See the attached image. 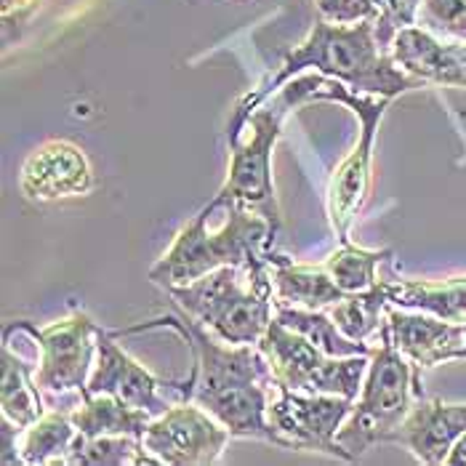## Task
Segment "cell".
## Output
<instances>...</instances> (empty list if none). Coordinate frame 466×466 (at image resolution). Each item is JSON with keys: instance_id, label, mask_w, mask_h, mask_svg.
Masks as SVG:
<instances>
[{"instance_id": "27", "label": "cell", "mask_w": 466, "mask_h": 466, "mask_svg": "<svg viewBox=\"0 0 466 466\" xmlns=\"http://www.w3.org/2000/svg\"><path fill=\"white\" fill-rule=\"evenodd\" d=\"M376 5H379V14L373 19L376 40L384 51H390L397 33L416 25L421 0H376Z\"/></svg>"}, {"instance_id": "13", "label": "cell", "mask_w": 466, "mask_h": 466, "mask_svg": "<svg viewBox=\"0 0 466 466\" xmlns=\"http://www.w3.org/2000/svg\"><path fill=\"white\" fill-rule=\"evenodd\" d=\"M466 434V402H442L437 397H419L392 431L390 442L402 445L421 464H448L453 445Z\"/></svg>"}, {"instance_id": "24", "label": "cell", "mask_w": 466, "mask_h": 466, "mask_svg": "<svg viewBox=\"0 0 466 466\" xmlns=\"http://www.w3.org/2000/svg\"><path fill=\"white\" fill-rule=\"evenodd\" d=\"M65 464H155V459L144 451L142 437L134 434H105V437L77 434Z\"/></svg>"}, {"instance_id": "15", "label": "cell", "mask_w": 466, "mask_h": 466, "mask_svg": "<svg viewBox=\"0 0 466 466\" xmlns=\"http://www.w3.org/2000/svg\"><path fill=\"white\" fill-rule=\"evenodd\" d=\"M387 328L397 352H402L419 370H430L451 360H466V325L395 307L387 309Z\"/></svg>"}, {"instance_id": "17", "label": "cell", "mask_w": 466, "mask_h": 466, "mask_svg": "<svg viewBox=\"0 0 466 466\" xmlns=\"http://www.w3.org/2000/svg\"><path fill=\"white\" fill-rule=\"evenodd\" d=\"M269 272L275 288V307H299V309H330L347 293L323 267L293 264L283 253L269 256Z\"/></svg>"}, {"instance_id": "26", "label": "cell", "mask_w": 466, "mask_h": 466, "mask_svg": "<svg viewBox=\"0 0 466 466\" xmlns=\"http://www.w3.org/2000/svg\"><path fill=\"white\" fill-rule=\"evenodd\" d=\"M416 25L440 40L466 43V0H421Z\"/></svg>"}, {"instance_id": "28", "label": "cell", "mask_w": 466, "mask_h": 466, "mask_svg": "<svg viewBox=\"0 0 466 466\" xmlns=\"http://www.w3.org/2000/svg\"><path fill=\"white\" fill-rule=\"evenodd\" d=\"M320 19L330 25H358L365 19H376V0H315Z\"/></svg>"}, {"instance_id": "19", "label": "cell", "mask_w": 466, "mask_h": 466, "mask_svg": "<svg viewBox=\"0 0 466 466\" xmlns=\"http://www.w3.org/2000/svg\"><path fill=\"white\" fill-rule=\"evenodd\" d=\"M77 437L70 408H51L16 440L19 464H65Z\"/></svg>"}, {"instance_id": "22", "label": "cell", "mask_w": 466, "mask_h": 466, "mask_svg": "<svg viewBox=\"0 0 466 466\" xmlns=\"http://www.w3.org/2000/svg\"><path fill=\"white\" fill-rule=\"evenodd\" d=\"M275 318L280 323L309 339L318 350L330 358H355V355H373L368 344L352 341L333 323L330 312L325 309H299V307H275Z\"/></svg>"}, {"instance_id": "14", "label": "cell", "mask_w": 466, "mask_h": 466, "mask_svg": "<svg viewBox=\"0 0 466 466\" xmlns=\"http://www.w3.org/2000/svg\"><path fill=\"white\" fill-rule=\"evenodd\" d=\"M22 192L30 200L80 198L94 192L96 179L86 152L72 142H46L22 166Z\"/></svg>"}, {"instance_id": "29", "label": "cell", "mask_w": 466, "mask_h": 466, "mask_svg": "<svg viewBox=\"0 0 466 466\" xmlns=\"http://www.w3.org/2000/svg\"><path fill=\"white\" fill-rule=\"evenodd\" d=\"M448 464L466 466V434H461V440L453 445V451H451V456H448Z\"/></svg>"}, {"instance_id": "25", "label": "cell", "mask_w": 466, "mask_h": 466, "mask_svg": "<svg viewBox=\"0 0 466 466\" xmlns=\"http://www.w3.org/2000/svg\"><path fill=\"white\" fill-rule=\"evenodd\" d=\"M392 251H365L352 243H341V248L325 258V269L333 275V280L344 293H358L379 286L376 267L390 258Z\"/></svg>"}, {"instance_id": "30", "label": "cell", "mask_w": 466, "mask_h": 466, "mask_svg": "<svg viewBox=\"0 0 466 466\" xmlns=\"http://www.w3.org/2000/svg\"><path fill=\"white\" fill-rule=\"evenodd\" d=\"M187 3H192V0H187Z\"/></svg>"}, {"instance_id": "9", "label": "cell", "mask_w": 466, "mask_h": 466, "mask_svg": "<svg viewBox=\"0 0 466 466\" xmlns=\"http://www.w3.org/2000/svg\"><path fill=\"white\" fill-rule=\"evenodd\" d=\"M355 400L341 395H309L275 384L267 419L278 434V448L286 451H315L341 461H352L339 445L336 434L347 421Z\"/></svg>"}, {"instance_id": "3", "label": "cell", "mask_w": 466, "mask_h": 466, "mask_svg": "<svg viewBox=\"0 0 466 466\" xmlns=\"http://www.w3.org/2000/svg\"><path fill=\"white\" fill-rule=\"evenodd\" d=\"M304 67H315L325 77L341 80L358 94H373L387 99H395L410 88L427 86L424 80L397 67L392 54L379 46L373 19H365L358 25H330L325 19H318L309 37L288 54L283 67L269 80V86L258 88L256 94H248L238 105V112L258 107L272 91H280L286 86L290 75Z\"/></svg>"}, {"instance_id": "16", "label": "cell", "mask_w": 466, "mask_h": 466, "mask_svg": "<svg viewBox=\"0 0 466 466\" xmlns=\"http://www.w3.org/2000/svg\"><path fill=\"white\" fill-rule=\"evenodd\" d=\"M390 54L397 67L424 83L466 88V43H448L410 25L397 33Z\"/></svg>"}, {"instance_id": "10", "label": "cell", "mask_w": 466, "mask_h": 466, "mask_svg": "<svg viewBox=\"0 0 466 466\" xmlns=\"http://www.w3.org/2000/svg\"><path fill=\"white\" fill-rule=\"evenodd\" d=\"M22 328L33 336L37 358L35 384L46 395L67 397L72 392L86 395V384L96 358V333L94 323L83 309H75L70 318L37 330L35 325L25 323Z\"/></svg>"}, {"instance_id": "1", "label": "cell", "mask_w": 466, "mask_h": 466, "mask_svg": "<svg viewBox=\"0 0 466 466\" xmlns=\"http://www.w3.org/2000/svg\"><path fill=\"white\" fill-rule=\"evenodd\" d=\"M160 328L179 333L195 358V365L187 376L189 400L208 410L232 437L261 440L278 448V434L267 419L275 395V376L261 347L227 344L184 312L115 330V336L120 339Z\"/></svg>"}, {"instance_id": "4", "label": "cell", "mask_w": 466, "mask_h": 466, "mask_svg": "<svg viewBox=\"0 0 466 466\" xmlns=\"http://www.w3.org/2000/svg\"><path fill=\"white\" fill-rule=\"evenodd\" d=\"M288 109L304 102H339L347 105L360 117V142L350 152V157L339 166L336 177L328 189V214L330 224L339 235L341 243H350V229L355 218L362 214L368 198H370V184H373V137L379 131V123L392 99L387 96H373V94H358L341 80L325 77V75H307L299 80H290L280 88L278 96Z\"/></svg>"}, {"instance_id": "12", "label": "cell", "mask_w": 466, "mask_h": 466, "mask_svg": "<svg viewBox=\"0 0 466 466\" xmlns=\"http://www.w3.org/2000/svg\"><path fill=\"white\" fill-rule=\"evenodd\" d=\"M229 437L227 427H221L208 410L187 400L149 421L142 445L155 464L206 466L221 459Z\"/></svg>"}, {"instance_id": "5", "label": "cell", "mask_w": 466, "mask_h": 466, "mask_svg": "<svg viewBox=\"0 0 466 466\" xmlns=\"http://www.w3.org/2000/svg\"><path fill=\"white\" fill-rule=\"evenodd\" d=\"M187 318L208 328L227 344H258L275 320L272 272L248 275L238 267H221L189 286L166 288Z\"/></svg>"}, {"instance_id": "6", "label": "cell", "mask_w": 466, "mask_h": 466, "mask_svg": "<svg viewBox=\"0 0 466 466\" xmlns=\"http://www.w3.org/2000/svg\"><path fill=\"white\" fill-rule=\"evenodd\" d=\"M379 339L381 344L370 355L362 390L336 434L339 445L350 453L352 461H358L368 448L390 442L392 431L410 413L413 400L424 397L421 370L413 368V362L402 352H397L387 323L381 325Z\"/></svg>"}, {"instance_id": "21", "label": "cell", "mask_w": 466, "mask_h": 466, "mask_svg": "<svg viewBox=\"0 0 466 466\" xmlns=\"http://www.w3.org/2000/svg\"><path fill=\"white\" fill-rule=\"evenodd\" d=\"M152 416L139 408L126 405L112 395H86L72 410V424L83 437H105V434H134L142 437Z\"/></svg>"}, {"instance_id": "8", "label": "cell", "mask_w": 466, "mask_h": 466, "mask_svg": "<svg viewBox=\"0 0 466 466\" xmlns=\"http://www.w3.org/2000/svg\"><path fill=\"white\" fill-rule=\"evenodd\" d=\"M258 347L269 360L275 384L309 395H341L358 400L370 365V355H325L309 339L286 328L278 318L269 323Z\"/></svg>"}, {"instance_id": "23", "label": "cell", "mask_w": 466, "mask_h": 466, "mask_svg": "<svg viewBox=\"0 0 466 466\" xmlns=\"http://www.w3.org/2000/svg\"><path fill=\"white\" fill-rule=\"evenodd\" d=\"M387 309H390V301L379 283L368 290L347 293L328 312L344 336H350L352 341H360V344H368L381 330V325L387 323Z\"/></svg>"}, {"instance_id": "7", "label": "cell", "mask_w": 466, "mask_h": 466, "mask_svg": "<svg viewBox=\"0 0 466 466\" xmlns=\"http://www.w3.org/2000/svg\"><path fill=\"white\" fill-rule=\"evenodd\" d=\"M286 109L280 99L261 109H235L229 123V174L216 195L221 200L246 203L248 208L267 216L275 227H280V208L272 187V147L280 137Z\"/></svg>"}, {"instance_id": "11", "label": "cell", "mask_w": 466, "mask_h": 466, "mask_svg": "<svg viewBox=\"0 0 466 466\" xmlns=\"http://www.w3.org/2000/svg\"><path fill=\"white\" fill-rule=\"evenodd\" d=\"M86 395H112L131 408H139L157 419L168 408L189 400L187 381H163L152 376L144 365L131 358L120 344L115 330L99 328L96 358L86 384ZM83 395V397H86Z\"/></svg>"}, {"instance_id": "18", "label": "cell", "mask_w": 466, "mask_h": 466, "mask_svg": "<svg viewBox=\"0 0 466 466\" xmlns=\"http://www.w3.org/2000/svg\"><path fill=\"white\" fill-rule=\"evenodd\" d=\"M390 307L427 312L448 323L466 325V278H451L442 283L430 280H395L381 283Z\"/></svg>"}, {"instance_id": "2", "label": "cell", "mask_w": 466, "mask_h": 466, "mask_svg": "<svg viewBox=\"0 0 466 466\" xmlns=\"http://www.w3.org/2000/svg\"><path fill=\"white\" fill-rule=\"evenodd\" d=\"M278 229L280 227L246 203L214 198L181 227L171 248L149 269V280L166 290L189 286L221 267H238L248 275L267 272Z\"/></svg>"}, {"instance_id": "20", "label": "cell", "mask_w": 466, "mask_h": 466, "mask_svg": "<svg viewBox=\"0 0 466 466\" xmlns=\"http://www.w3.org/2000/svg\"><path fill=\"white\" fill-rule=\"evenodd\" d=\"M3 419L16 424L19 430L35 424L46 413V402L35 384V362L19 358L3 344V390H0Z\"/></svg>"}]
</instances>
